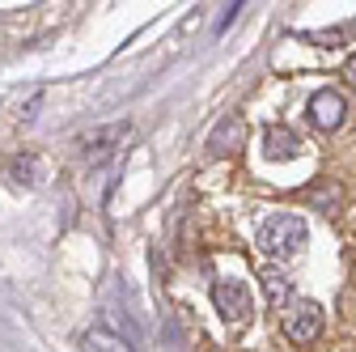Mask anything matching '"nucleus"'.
<instances>
[{
	"mask_svg": "<svg viewBox=\"0 0 356 352\" xmlns=\"http://www.w3.org/2000/svg\"><path fill=\"white\" fill-rule=\"evenodd\" d=\"M305 238H309V230H305V221L297 212H276V216H267V221L259 225V250L267 259H276V263L297 259Z\"/></svg>",
	"mask_w": 356,
	"mask_h": 352,
	"instance_id": "nucleus-1",
	"label": "nucleus"
},
{
	"mask_svg": "<svg viewBox=\"0 0 356 352\" xmlns=\"http://www.w3.org/2000/svg\"><path fill=\"white\" fill-rule=\"evenodd\" d=\"M212 305H216V314L225 319L229 327H246L250 323V310H254L250 289L242 280H216L212 285Z\"/></svg>",
	"mask_w": 356,
	"mask_h": 352,
	"instance_id": "nucleus-2",
	"label": "nucleus"
},
{
	"mask_svg": "<svg viewBox=\"0 0 356 352\" xmlns=\"http://www.w3.org/2000/svg\"><path fill=\"white\" fill-rule=\"evenodd\" d=\"M318 331H323V305L318 301H297L284 314V335L293 344H314Z\"/></svg>",
	"mask_w": 356,
	"mask_h": 352,
	"instance_id": "nucleus-3",
	"label": "nucleus"
},
{
	"mask_svg": "<svg viewBox=\"0 0 356 352\" xmlns=\"http://www.w3.org/2000/svg\"><path fill=\"white\" fill-rule=\"evenodd\" d=\"M348 119V102H343V94L339 90H318L314 98H309V123H314L318 131H335L339 123Z\"/></svg>",
	"mask_w": 356,
	"mask_h": 352,
	"instance_id": "nucleus-4",
	"label": "nucleus"
},
{
	"mask_svg": "<svg viewBox=\"0 0 356 352\" xmlns=\"http://www.w3.org/2000/svg\"><path fill=\"white\" fill-rule=\"evenodd\" d=\"M127 141V123H106V127H94L89 136L81 141V157L89 161V166H98V161H106L119 145Z\"/></svg>",
	"mask_w": 356,
	"mask_h": 352,
	"instance_id": "nucleus-5",
	"label": "nucleus"
},
{
	"mask_svg": "<svg viewBox=\"0 0 356 352\" xmlns=\"http://www.w3.org/2000/svg\"><path fill=\"white\" fill-rule=\"evenodd\" d=\"M242 141H246V123H242V115H225V123H216V131L208 136V153H212V157L234 153Z\"/></svg>",
	"mask_w": 356,
	"mask_h": 352,
	"instance_id": "nucleus-6",
	"label": "nucleus"
},
{
	"mask_svg": "<svg viewBox=\"0 0 356 352\" xmlns=\"http://www.w3.org/2000/svg\"><path fill=\"white\" fill-rule=\"evenodd\" d=\"M297 149H301V136H297L293 127L276 123V127L263 131V153L272 157V161H289V157H297Z\"/></svg>",
	"mask_w": 356,
	"mask_h": 352,
	"instance_id": "nucleus-7",
	"label": "nucleus"
},
{
	"mask_svg": "<svg viewBox=\"0 0 356 352\" xmlns=\"http://www.w3.org/2000/svg\"><path fill=\"white\" fill-rule=\"evenodd\" d=\"M5 179H9L13 187H38V179H42V157H34V153L13 157V161L5 166Z\"/></svg>",
	"mask_w": 356,
	"mask_h": 352,
	"instance_id": "nucleus-8",
	"label": "nucleus"
},
{
	"mask_svg": "<svg viewBox=\"0 0 356 352\" xmlns=\"http://www.w3.org/2000/svg\"><path fill=\"white\" fill-rule=\"evenodd\" d=\"M81 344H85V352H131V348H127V339L111 335L106 327H89V331L81 335Z\"/></svg>",
	"mask_w": 356,
	"mask_h": 352,
	"instance_id": "nucleus-9",
	"label": "nucleus"
},
{
	"mask_svg": "<svg viewBox=\"0 0 356 352\" xmlns=\"http://www.w3.org/2000/svg\"><path fill=\"white\" fill-rule=\"evenodd\" d=\"M301 200H309V204H318L323 212H335V208L343 204V195H339V187H335V183H331V187H327V183H318V187H309V191H305Z\"/></svg>",
	"mask_w": 356,
	"mask_h": 352,
	"instance_id": "nucleus-10",
	"label": "nucleus"
},
{
	"mask_svg": "<svg viewBox=\"0 0 356 352\" xmlns=\"http://www.w3.org/2000/svg\"><path fill=\"white\" fill-rule=\"evenodd\" d=\"M259 280H263V289H267V301H272V305H284V301H289V280H284V272L267 268Z\"/></svg>",
	"mask_w": 356,
	"mask_h": 352,
	"instance_id": "nucleus-11",
	"label": "nucleus"
},
{
	"mask_svg": "<svg viewBox=\"0 0 356 352\" xmlns=\"http://www.w3.org/2000/svg\"><path fill=\"white\" fill-rule=\"evenodd\" d=\"M343 34H348L343 26H339V30H318V34H309V42H318V47H339Z\"/></svg>",
	"mask_w": 356,
	"mask_h": 352,
	"instance_id": "nucleus-12",
	"label": "nucleus"
},
{
	"mask_svg": "<svg viewBox=\"0 0 356 352\" xmlns=\"http://www.w3.org/2000/svg\"><path fill=\"white\" fill-rule=\"evenodd\" d=\"M343 77H348V85H352V90H356V56L343 64Z\"/></svg>",
	"mask_w": 356,
	"mask_h": 352,
	"instance_id": "nucleus-13",
	"label": "nucleus"
}]
</instances>
